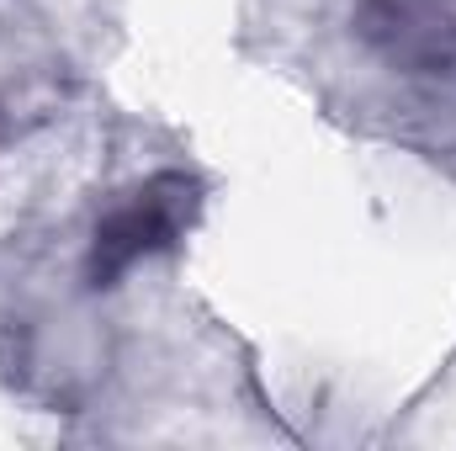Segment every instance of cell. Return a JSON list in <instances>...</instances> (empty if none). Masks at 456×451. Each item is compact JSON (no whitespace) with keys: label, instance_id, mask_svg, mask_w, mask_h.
I'll return each instance as SVG.
<instances>
[{"label":"cell","instance_id":"obj_1","mask_svg":"<svg viewBox=\"0 0 456 451\" xmlns=\"http://www.w3.org/2000/svg\"><path fill=\"white\" fill-rule=\"evenodd\" d=\"M197 208H202V186L186 170H159V176L138 181L102 213V224L91 234V255H86V282L117 287L138 260L170 250L197 224Z\"/></svg>","mask_w":456,"mask_h":451},{"label":"cell","instance_id":"obj_2","mask_svg":"<svg viewBox=\"0 0 456 451\" xmlns=\"http://www.w3.org/2000/svg\"><path fill=\"white\" fill-rule=\"evenodd\" d=\"M361 37L398 70H456V0H366Z\"/></svg>","mask_w":456,"mask_h":451}]
</instances>
